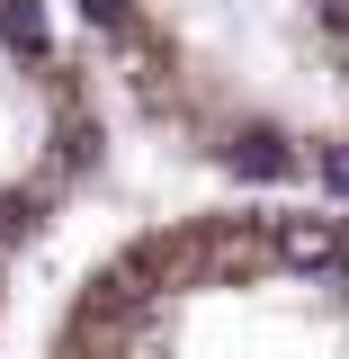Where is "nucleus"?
I'll use <instances>...</instances> for the list:
<instances>
[{
  "instance_id": "obj_1",
  "label": "nucleus",
  "mask_w": 349,
  "mask_h": 359,
  "mask_svg": "<svg viewBox=\"0 0 349 359\" xmlns=\"http://www.w3.org/2000/svg\"><path fill=\"white\" fill-rule=\"evenodd\" d=\"M99 90L224 198H349V0H54Z\"/></svg>"
},
{
  "instance_id": "obj_2",
  "label": "nucleus",
  "mask_w": 349,
  "mask_h": 359,
  "mask_svg": "<svg viewBox=\"0 0 349 359\" xmlns=\"http://www.w3.org/2000/svg\"><path fill=\"white\" fill-rule=\"evenodd\" d=\"M45 359H349V198H206L117 233Z\"/></svg>"
},
{
  "instance_id": "obj_3",
  "label": "nucleus",
  "mask_w": 349,
  "mask_h": 359,
  "mask_svg": "<svg viewBox=\"0 0 349 359\" xmlns=\"http://www.w3.org/2000/svg\"><path fill=\"white\" fill-rule=\"evenodd\" d=\"M108 162V99L54 0H0V323Z\"/></svg>"
}]
</instances>
